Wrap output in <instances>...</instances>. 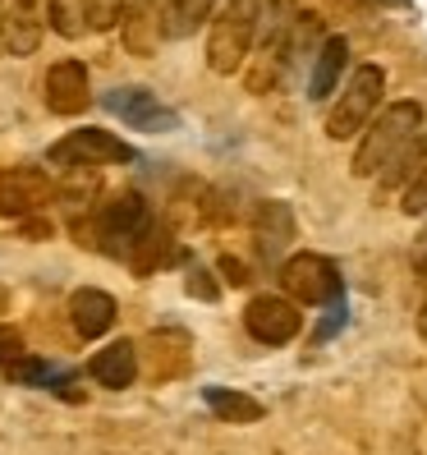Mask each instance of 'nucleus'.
I'll return each instance as SVG.
<instances>
[{"label":"nucleus","mask_w":427,"mask_h":455,"mask_svg":"<svg viewBox=\"0 0 427 455\" xmlns=\"http://www.w3.org/2000/svg\"><path fill=\"white\" fill-rule=\"evenodd\" d=\"M19 359H23V336L14 327H0V363L14 368Z\"/></svg>","instance_id":"4be33fe9"},{"label":"nucleus","mask_w":427,"mask_h":455,"mask_svg":"<svg viewBox=\"0 0 427 455\" xmlns=\"http://www.w3.org/2000/svg\"><path fill=\"white\" fill-rule=\"evenodd\" d=\"M281 285L289 304H336L340 299V272L322 253H295L281 262Z\"/></svg>","instance_id":"39448f33"},{"label":"nucleus","mask_w":427,"mask_h":455,"mask_svg":"<svg viewBox=\"0 0 427 455\" xmlns=\"http://www.w3.org/2000/svg\"><path fill=\"white\" fill-rule=\"evenodd\" d=\"M56 198V184L42 166H5L0 171V217L23 221Z\"/></svg>","instance_id":"6e6552de"},{"label":"nucleus","mask_w":427,"mask_h":455,"mask_svg":"<svg viewBox=\"0 0 427 455\" xmlns=\"http://www.w3.org/2000/svg\"><path fill=\"white\" fill-rule=\"evenodd\" d=\"M217 14V0H162V37H194Z\"/></svg>","instance_id":"dca6fc26"},{"label":"nucleus","mask_w":427,"mask_h":455,"mask_svg":"<svg viewBox=\"0 0 427 455\" xmlns=\"http://www.w3.org/2000/svg\"><path fill=\"white\" fill-rule=\"evenodd\" d=\"M382 92H386V69L382 65H359L350 74V84L340 88L331 116H327V139H336V143L359 139V133L372 124V116H377Z\"/></svg>","instance_id":"20e7f679"},{"label":"nucleus","mask_w":427,"mask_h":455,"mask_svg":"<svg viewBox=\"0 0 427 455\" xmlns=\"http://www.w3.org/2000/svg\"><path fill=\"white\" fill-rule=\"evenodd\" d=\"M221 272L234 281V285H244L249 281V272H244V262H234V258H221Z\"/></svg>","instance_id":"393cba45"},{"label":"nucleus","mask_w":427,"mask_h":455,"mask_svg":"<svg viewBox=\"0 0 427 455\" xmlns=\"http://www.w3.org/2000/svg\"><path fill=\"white\" fill-rule=\"evenodd\" d=\"M46 235H51V226H46V221H33V217L23 221V239H46Z\"/></svg>","instance_id":"a878e982"},{"label":"nucleus","mask_w":427,"mask_h":455,"mask_svg":"<svg viewBox=\"0 0 427 455\" xmlns=\"http://www.w3.org/2000/svg\"><path fill=\"white\" fill-rule=\"evenodd\" d=\"M152 207L143 194H115L111 203H101L97 212V239L111 258H124V262H138L143 244L152 239Z\"/></svg>","instance_id":"7ed1b4c3"},{"label":"nucleus","mask_w":427,"mask_h":455,"mask_svg":"<svg viewBox=\"0 0 427 455\" xmlns=\"http://www.w3.org/2000/svg\"><path fill=\"white\" fill-rule=\"evenodd\" d=\"M423 133V106L418 101H395L386 106L382 116H372V124L359 133V148H354V175L368 180V175H382L399 152H405L414 139Z\"/></svg>","instance_id":"f257e3e1"},{"label":"nucleus","mask_w":427,"mask_h":455,"mask_svg":"<svg viewBox=\"0 0 427 455\" xmlns=\"http://www.w3.org/2000/svg\"><path fill=\"white\" fill-rule=\"evenodd\" d=\"M101 101H106V111H111L115 120H124L129 129H143V133H170V129H179V111L166 106L152 88L124 84V88H111Z\"/></svg>","instance_id":"423d86ee"},{"label":"nucleus","mask_w":427,"mask_h":455,"mask_svg":"<svg viewBox=\"0 0 427 455\" xmlns=\"http://www.w3.org/2000/svg\"><path fill=\"white\" fill-rule=\"evenodd\" d=\"M115 317H120V304H115V294H106V290H74V299H69V323L74 331L83 336V340H97L115 327Z\"/></svg>","instance_id":"ddd939ff"},{"label":"nucleus","mask_w":427,"mask_h":455,"mask_svg":"<svg viewBox=\"0 0 427 455\" xmlns=\"http://www.w3.org/2000/svg\"><path fill=\"white\" fill-rule=\"evenodd\" d=\"M202 400H207V410L217 414L221 423H257V419L266 414L262 400H253V395H244V391H234V387H207Z\"/></svg>","instance_id":"f3484780"},{"label":"nucleus","mask_w":427,"mask_h":455,"mask_svg":"<svg viewBox=\"0 0 427 455\" xmlns=\"http://www.w3.org/2000/svg\"><path fill=\"white\" fill-rule=\"evenodd\" d=\"M423 162H427V143H423V133H418V139H414V143H409V148L382 171V184H386V189H399V184H409V180L418 175Z\"/></svg>","instance_id":"6ab92c4d"},{"label":"nucleus","mask_w":427,"mask_h":455,"mask_svg":"<svg viewBox=\"0 0 427 455\" xmlns=\"http://www.w3.org/2000/svg\"><path fill=\"white\" fill-rule=\"evenodd\" d=\"M88 372H92V382H101L106 391L133 387V378H138V350H133V340H111L106 350H97Z\"/></svg>","instance_id":"4468645a"},{"label":"nucleus","mask_w":427,"mask_h":455,"mask_svg":"<svg viewBox=\"0 0 427 455\" xmlns=\"http://www.w3.org/2000/svg\"><path fill=\"white\" fill-rule=\"evenodd\" d=\"M46 19L60 37H83L88 33V0H46Z\"/></svg>","instance_id":"a211bd4d"},{"label":"nucleus","mask_w":427,"mask_h":455,"mask_svg":"<svg viewBox=\"0 0 427 455\" xmlns=\"http://www.w3.org/2000/svg\"><path fill=\"white\" fill-rule=\"evenodd\" d=\"M344 65H350V42L344 37H327L317 46V60H312V74H308V97L312 101H327L340 84Z\"/></svg>","instance_id":"2eb2a0df"},{"label":"nucleus","mask_w":427,"mask_h":455,"mask_svg":"<svg viewBox=\"0 0 427 455\" xmlns=\"http://www.w3.org/2000/svg\"><path fill=\"white\" fill-rule=\"evenodd\" d=\"M189 290L198 294V299H217V285L207 281V272H189Z\"/></svg>","instance_id":"b1692460"},{"label":"nucleus","mask_w":427,"mask_h":455,"mask_svg":"<svg viewBox=\"0 0 427 455\" xmlns=\"http://www.w3.org/2000/svg\"><path fill=\"white\" fill-rule=\"evenodd\" d=\"M253 235H257L262 262H281V253L289 249V239H295V212H289V203H281V198L257 203V212H253Z\"/></svg>","instance_id":"f8f14e48"},{"label":"nucleus","mask_w":427,"mask_h":455,"mask_svg":"<svg viewBox=\"0 0 427 455\" xmlns=\"http://www.w3.org/2000/svg\"><path fill=\"white\" fill-rule=\"evenodd\" d=\"M418 331H423V340H427V308H423V317H418Z\"/></svg>","instance_id":"bb28decb"},{"label":"nucleus","mask_w":427,"mask_h":455,"mask_svg":"<svg viewBox=\"0 0 427 455\" xmlns=\"http://www.w3.org/2000/svg\"><path fill=\"white\" fill-rule=\"evenodd\" d=\"M399 207H405L409 217H423V212H427V162H423L418 175L405 184V203H399Z\"/></svg>","instance_id":"412c9836"},{"label":"nucleus","mask_w":427,"mask_h":455,"mask_svg":"<svg viewBox=\"0 0 427 455\" xmlns=\"http://www.w3.org/2000/svg\"><path fill=\"white\" fill-rule=\"evenodd\" d=\"M327 308H331V317L317 327V340H327V336H336V331L344 327V299H336V304H327Z\"/></svg>","instance_id":"5701e85b"},{"label":"nucleus","mask_w":427,"mask_h":455,"mask_svg":"<svg viewBox=\"0 0 427 455\" xmlns=\"http://www.w3.org/2000/svg\"><path fill=\"white\" fill-rule=\"evenodd\" d=\"M92 106L88 69L78 60H56L46 69V111L51 116H83Z\"/></svg>","instance_id":"9d476101"},{"label":"nucleus","mask_w":427,"mask_h":455,"mask_svg":"<svg viewBox=\"0 0 427 455\" xmlns=\"http://www.w3.org/2000/svg\"><path fill=\"white\" fill-rule=\"evenodd\" d=\"M262 23V0H225L207 23V69L211 74H239L253 56Z\"/></svg>","instance_id":"f03ea898"},{"label":"nucleus","mask_w":427,"mask_h":455,"mask_svg":"<svg viewBox=\"0 0 427 455\" xmlns=\"http://www.w3.org/2000/svg\"><path fill=\"white\" fill-rule=\"evenodd\" d=\"M42 33H46L42 0H10L5 14H0V46L10 56H33L42 46Z\"/></svg>","instance_id":"9b49d317"},{"label":"nucleus","mask_w":427,"mask_h":455,"mask_svg":"<svg viewBox=\"0 0 427 455\" xmlns=\"http://www.w3.org/2000/svg\"><path fill=\"white\" fill-rule=\"evenodd\" d=\"M244 331L257 345H289L304 331V313H299V304H289L285 294H257L244 308Z\"/></svg>","instance_id":"1a4fd4ad"},{"label":"nucleus","mask_w":427,"mask_h":455,"mask_svg":"<svg viewBox=\"0 0 427 455\" xmlns=\"http://www.w3.org/2000/svg\"><path fill=\"white\" fill-rule=\"evenodd\" d=\"M124 5L129 0H88V33H106L124 23Z\"/></svg>","instance_id":"aec40b11"},{"label":"nucleus","mask_w":427,"mask_h":455,"mask_svg":"<svg viewBox=\"0 0 427 455\" xmlns=\"http://www.w3.org/2000/svg\"><path fill=\"white\" fill-rule=\"evenodd\" d=\"M46 156L56 166H124L133 162V148L106 129H74L60 143H51Z\"/></svg>","instance_id":"0eeeda50"}]
</instances>
